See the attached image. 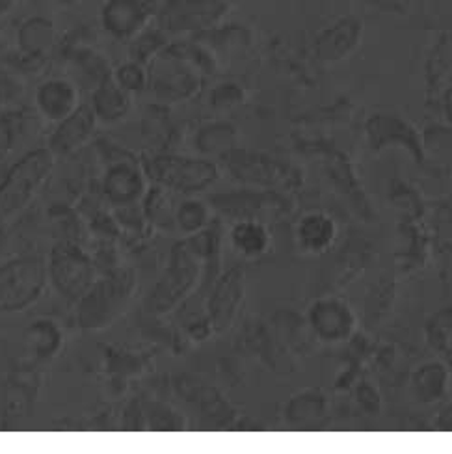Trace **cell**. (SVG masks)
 <instances>
[{"instance_id": "6da1fadb", "label": "cell", "mask_w": 452, "mask_h": 454, "mask_svg": "<svg viewBox=\"0 0 452 454\" xmlns=\"http://www.w3.org/2000/svg\"><path fill=\"white\" fill-rule=\"evenodd\" d=\"M54 168V153L37 147L19 159L0 183V222L23 211L37 191L45 184Z\"/></svg>"}, {"instance_id": "7a4b0ae2", "label": "cell", "mask_w": 452, "mask_h": 454, "mask_svg": "<svg viewBox=\"0 0 452 454\" xmlns=\"http://www.w3.org/2000/svg\"><path fill=\"white\" fill-rule=\"evenodd\" d=\"M203 261L194 252L188 239L179 240L169 252L168 267L153 291L147 296V308L151 313L164 315L175 309L191 294L199 279Z\"/></svg>"}, {"instance_id": "3957f363", "label": "cell", "mask_w": 452, "mask_h": 454, "mask_svg": "<svg viewBox=\"0 0 452 454\" xmlns=\"http://www.w3.org/2000/svg\"><path fill=\"white\" fill-rule=\"evenodd\" d=\"M144 176L153 184H160L168 191L183 196H192L209 191L218 181L220 168L209 159H191L159 155L145 160Z\"/></svg>"}, {"instance_id": "277c9868", "label": "cell", "mask_w": 452, "mask_h": 454, "mask_svg": "<svg viewBox=\"0 0 452 454\" xmlns=\"http://www.w3.org/2000/svg\"><path fill=\"white\" fill-rule=\"evenodd\" d=\"M135 291V274L130 270L110 272L96 279L91 289L79 300V325L86 330L110 326L127 306Z\"/></svg>"}, {"instance_id": "5b68a950", "label": "cell", "mask_w": 452, "mask_h": 454, "mask_svg": "<svg viewBox=\"0 0 452 454\" xmlns=\"http://www.w3.org/2000/svg\"><path fill=\"white\" fill-rule=\"evenodd\" d=\"M47 264L40 257H19L0 267V313H19L42 298Z\"/></svg>"}, {"instance_id": "8992f818", "label": "cell", "mask_w": 452, "mask_h": 454, "mask_svg": "<svg viewBox=\"0 0 452 454\" xmlns=\"http://www.w3.org/2000/svg\"><path fill=\"white\" fill-rule=\"evenodd\" d=\"M220 157L225 172L244 184H252L262 188V191H270L272 188V191L277 192L298 184V172L294 168L261 153L233 147Z\"/></svg>"}, {"instance_id": "52a82bcc", "label": "cell", "mask_w": 452, "mask_h": 454, "mask_svg": "<svg viewBox=\"0 0 452 454\" xmlns=\"http://www.w3.org/2000/svg\"><path fill=\"white\" fill-rule=\"evenodd\" d=\"M47 274L62 296L79 301L96 283L91 257L73 242H58L52 248Z\"/></svg>"}, {"instance_id": "ba28073f", "label": "cell", "mask_w": 452, "mask_h": 454, "mask_svg": "<svg viewBox=\"0 0 452 454\" xmlns=\"http://www.w3.org/2000/svg\"><path fill=\"white\" fill-rule=\"evenodd\" d=\"M213 205L233 222L238 220H261L267 222V216H277L285 213V198L277 191H255V188H244V191L213 196Z\"/></svg>"}, {"instance_id": "9c48e42d", "label": "cell", "mask_w": 452, "mask_h": 454, "mask_svg": "<svg viewBox=\"0 0 452 454\" xmlns=\"http://www.w3.org/2000/svg\"><path fill=\"white\" fill-rule=\"evenodd\" d=\"M308 325L323 343L337 345L348 340L355 332V315L347 301L335 296L318 298L308 309Z\"/></svg>"}, {"instance_id": "30bf717a", "label": "cell", "mask_w": 452, "mask_h": 454, "mask_svg": "<svg viewBox=\"0 0 452 454\" xmlns=\"http://www.w3.org/2000/svg\"><path fill=\"white\" fill-rule=\"evenodd\" d=\"M196 69L177 54H164L147 74V86L164 101H181L194 96L198 90Z\"/></svg>"}, {"instance_id": "8fae6325", "label": "cell", "mask_w": 452, "mask_h": 454, "mask_svg": "<svg viewBox=\"0 0 452 454\" xmlns=\"http://www.w3.org/2000/svg\"><path fill=\"white\" fill-rule=\"evenodd\" d=\"M244 289H246V281H244V269L240 264L214 279L209 300H207V318L213 332L222 333L233 325L244 300Z\"/></svg>"}, {"instance_id": "7c38bea8", "label": "cell", "mask_w": 452, "mask_h": 454, "mask_svg": "<svg viewBox=\"0 0 452 454\" xmlns=\"http://www.w3.org/2000/svg\"><path fill=\"white\" fill-rule=\"evenodd\" d=\"M97 121L99 120L91 105H81L67 118L56 123V129L49 138V149L52 151L54 157H67L84 147L91 140L93 132H96Z\"/></svg>"}, {"instance_id": "4fadbf2b", "label": "cell", "mask_w": 452, "mask_h": 454, "mask_svg": "<svg viewBox=\"0 0 452 454\" xmlns=\"http://www.w3.org/2000/svg\"><path fill=\"white\" fill-rule=\"evenodd\" d=\"M367 135L372 151H382L387 147H404L413 157V160L417 164H423V144L417 137V132L406 121L387 116L372 118L367 127Z\"/></svg>"}, {"instance_id": "5bb4252c", "label": "cell", "mask_w": 452, "mask_h": 454, "mask_svg": "<svg viewBox=\"0 0 452 454\" xmlns=\"http://www.w3.org/2000/svg\"><path fill=\"white\" fill-rule=\"evenodd\" d=\"M103 191L108 201L118 207L138 203L145 194V176L133 162H116L108 168Z\"/></svg>"}, {"instance_id": "9a60e30c", "label": "cell", "mask_w": 452, "mask_h": 454, "mask_svg": "<svg viewBox=\"0 0 452 454\" xmlns=\"http://www.w3.org/2000/svg\"><path fill=\"white\" fill-rule=\"evenodd\" d=\"M149 13L144 0H110L103 8V27L118 40H127L145 27Z\"/></svg>"}, {"instance_id": "2e32d148", "label": "cell", "mask_w": 452, "mask_h": 454, "mask_svg": "<svg viewBox=\"0 0 452 454\" xmlns=\"http://www.w3.org/2000/svg\"><path fill=\"white\" fill-rule=\"evenodd\" d=\"M35 106L45 120L58 123L81 106L79 90L69 81L51 79L37 88Z\"/></svg>"}, {"instance_id": "e0dca14e", "label": "cell", "mask_w": 452, "mask_h": 454, "mask_svg": "<svg viewBox=\"0 0 452 454\" xmlns=\"http://www.w3.org/2000/svg\"><path fill=\"white\" fill-rule=\"evenodd\" d=\"M337 239L335 220L320 211L308 213L300 218L296 225L298 246L308 254H324L331 248Z\"/></svg>"}, {"instance_id": "ac0fdd59", "label": "cell", "mask_w": 452, "mask_h": 454, "mask_svg": "<svg viewBox=\"0 0 452 454\" xmlns=\"http://www.w3.org/2000/svg\"><path fill=\"white\" fill-rule=\"evenodd\" d=\"M91 108L96 112L99 121L105 123H114L123 120L129 110H130V93L123 90L116 79L108 74L105 77L96 90H93L91 96Z\"/></svg>"}, {"instance_id": "d6986e66", "label": "cell", "mask_w": 452, "mask_h": 454, "mask_svg": "<svg viewBox=\"0 0 452 454\" xmlns=\"http://www.w3.org/2000/svg\"><path fill=\"white\" fill-rule=\"evenodd\" d=\"M230 240L237 254L246 259H255L270 250L272 237L267 222L238 220L231 227Z\"/></svg>"}, {"instance_id": "ffe728a7", "label": "cell", "mask_w": 452, "mask_h": 454, "mask_svg": "<svg viewBox=\"0 0 452 454\" xmlns=\"http://www.w3.org/2000/svg\"><path fill=\"white\" fill-rule=\"evenodd\" d=\"M448 371L440 362L421 365L411 376V389L421 403H438L448 391Z\"/></svg>"}, {"instance_id": "44dd1931", "label": "cell", "mask_w": 452, "mask_h": 454, "mask_svg": "<svg viewBox=\"0 0 452 454\" xmlns=\"http://www.w3.org/2000/svg\"><path fill=\"white\" fill-rule=\"evenodd\" d=\"M328 401L320 391H304L287 403L285 418L294 427H316L326 418Z\"/></svg>"}, {"instance_id": "7402d4cb", "label": "cell", "mask_w": 452, "mask_h": 454, "mask_svg": "<svg viewBox=\"0 0 452 454\" xmlns=\"http://www.w3.org/2000/svg\"><path fill=\"white\" fill-rule=\"evenodd\" d=\"M174 194L172 191H168V188L160 186V184H153L145 191L144 194V203H142V209L144 215L147 218L149 223L159 225V227H175V201H174Z\"/></svg>"}, {"instance_id": "603a6c76", "label": "cell", "mask_w": 452, "mask_h": 454, "mask_svg": "<svg viewBox=\"0 0 452 454\" xmlns=\"http://www.w3.org/2000/svg\"><path fill=\"white\" fill-rule=\"evenodd\" d=\"M54 43V28L47 19H30L19 32V45L23 54L34 56V59H43Z\"/></svg>"}, {"instance_id": "cb8c5ba5", "label": "cell", "mask_w": 452, "mask_h": 454, "mask_svg": "<svg viewBox=\"0 0 452 454\" xmlns=\"http://www.w3.org/2000/svg\"><path fill=\"white\" fill-rule=\"evenodd\" d=\"M62 330L52 320H37L27 330L30 350L42 359L56 356L62 347Z\"/></svg>"}, {"instance_id": "d4e9b609", "label": "cell", "mask_w": 452, "mask_h": 454, "mask_svg": "<svg viewBox=\"0 0 452 454\" xmlns=\"http://www.w3.org/2000/svg\"><path fill=\"white\" fill-rule=\"evenodd\" d=\"M211 223V207L199 200H186L175 209V227L184 237L203 231Z\"/></svg>"}, {"instance_id": "484cf974", "label": "cell", "mask_w": 452, "mask_h": 454, "mask_svg": "<svg viewBox=\"0 0 452 454\" xmlns=\"http://www.w3.org/2000/svg\"><path fill=\"white\" fill-rule=\"evenodd\" d=\"M235 129L230 125H211L199 130L194 144L203 155H223L235 147Z\"/></svg>"}, {"instance_id": "4316f807", "label": "cell", "mask_w": 452, "mask_h": 454, "mask_svg": "<svg viewBox=\"0 0 452 454\" xmlns=\"http://www.w3.org/2000/svg\"><path fill=\"white\" fill-rule=\"evenodd\" d=\"M423 162H432L434 169L452 174V135L445 129H436L434 138H428L423 145Z\"/></svg>"}, {"instance_id": "83f0119b", "label": "cell", "mask_w": 452, "mask_h": 454, "mask_svg": "<svg viewBox=\"0 0 452 454\" xmlns=\"http://www.w3.org/2000/svg\"><path fill=\"white\" fill-rule=\"evenodd\" d=\"M25 130V114L23 112H8L0 116V162L13 149L19 137Z\"/></svg>"}, {"instance_id": "f1b7e54d", "label": "cell", "mask_w": 452, "mask_h": 454, "mask_svg": "<svg viewBox=\"0 0 452 454\" xmlns=\"http://www.w3.org/2000/svg\"><path fill=\"white\" fill-rule=\"evenodd\" d=\"M112 77H114L116 82L129 93L142 91L147 86V73L138 62L123 64L121 67L116 69V73L112 74Z\"/></svg>"}, {"instance_id": "f546056e", "label": "cell", "mask_w": 452, "mask_h": 454, "mask_svg": "<svg viewBox=\"0 0 452 454\" xmlns=\"http://www.w3.org/2000/svg\"><path fill=\"white\" fill-rule=\"evenodd\" d=\"M147 418L149 425L155 430H179L183 428V419L177 411H174L169 406L164 404H149L147 406Z\"/></svg>"}, {"instance_id": "4dcf8cb0", "label": "cell", "mask_w": 452, "mask_h": 454, "mask_svg": "<svg viewBox=\"0 0 452 454\" xmlns=\"http://www.w3.org/2000/svg\"><path fill=\"white\" fill-rule=\"evenodd\" d=\"M355 396H357V403H360V406L365 411L378 413V410H380V395H378V391H376L374 386H370L369 382H363L362 386H357Z\"/></svg>"}, {"instance_id": "1f68e13d", "label": "cell", "mask_w": 452, "mask_h": 454, "mask_svg": "<svg viewBox=\"0 0 452 454\" xmlns=\"http://www.w3.org/2000/svg\"><path fill=\"white\" fill-rule=\"evenodd\" d=\"M440 427H441L443 430H452V406H448L445 411H441Z\"/></svg>"}, {"instance_id": "d6a6232c", "label": "cell", "mask_w": 452, "mask_h": 454, "mask_svg": "<svg viewBox=\"0 0 452 454\" xmlns=\"http://www.w3.org/2000/svg\"><path fill=\"white\" fill-rule=\"evenodd\" d=\"M447 112H448V120H450V123H452V96H450V99H448V106H447Z\"/></svg>"}, {"instance_id": "836d02e7", "label": "cell", "mask_w": 452, "mask_h": 454, "mask_svg": "<svg viewBox=\"0 0 452 454\" xmlns=\"http://www.w3.org/2000/svg\"><path fill=\"white\" fill-rule=\"evenodd\" d=\"M64 3H67V4H74V3H81V0H64Z\"/></svg>"}]
</instances>
